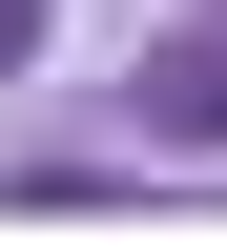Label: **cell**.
Returning <instances> with one entry per match:
<instances>
[{
	"label": "cell",
	"mask_w": 227,
	"mask_h": 248,
	"mask_svg": "<svg viewBox=\"0 0 227 248\" xmlns=\"http://www.w3.org/2000/svg\"><path fill=\"white\" fill-rule=\"evenodd\" d=\"M145 124H186V145H227V42H186V62H145Z\"/></svg>",
	"instance_id": "cell-1"
},
{
	"label": "cell",
	"mask_w": 227,
	"mask_h": 248,
	"mask_svg": "<svg viewBox=\"0 0 227 248\" xmlns=\"http://www.w3.org/2000/svg\"><path fill=\"white\" fill-rule=\"evenodd\" d=\"M21 42H42V0H0V62H21Z\"/></svg>",
	"instance_id": "cell-2"
}]
</instances>
